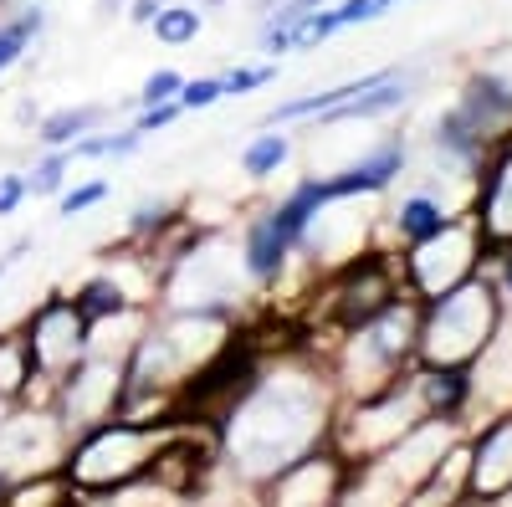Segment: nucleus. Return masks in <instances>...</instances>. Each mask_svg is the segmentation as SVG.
I'll return each instance as SVG.
<instances>
[{"label":"nucleus","instance_id":"412c9836","mask_svg":"<svg viewBox=\"0 0 512 507\" xmlns=\"http://www.w3.org/2000/svg\"><path fill=\"white\" fill-rule=\"evenodd\" d=\"M180 93H185V77H180L175 67H164V72H149L139 103H144V108H149V103H175Z\"/></svg>","mask_w":512,"mask_h":507},{"label":"nucleus","instance_id":"f8f14e48","mask_svg":"<svg viewBox=\"0 0 512 507\" xmlns=\"http://www.w3.org/2000/svg\"><path fill=\"white\" fill-rule=\"evenodd\" d=\"M282 507H333V461L328 456H303L292 461L277 482Z\"/></svg>","mask_w":512,"mask_h":507},{"label":"nucleus","instance_id":"1a4fd4ad","mask_svg":"<svg viewBox=\"0 0 512 507\" xmlns=\"http://www.w3.org/2000/svg\"><path fill=\"white\" fill-rule=\"evenodd\" d=\"M456 108L472 118V123H482V129L492 134V144H497L512 129V77H502V72H472V77L461 82Z\"/></svg>","mask_w":512,"mask_h":507},{"label":"nucleus","instance_id":"4468645a","mask_svg":"<svg viewBox=\"0 0 512 507\" xmlns=\"http://www.w3.org/2000/svg\"><path fill=\"white\" fill-rule=\"evenodd\" d=\"M47 26V11L41 6H26V11H16L6 26H0V72H6L11 62H21V52L31 47V36Z\"/></svg>","mask_w":512,"mask_h":507},{"label":"nucleus","instance_id":"473e14b6","mask_svg":"<svg viewBox=\"0 0 512 507\" xmlns=\"http://www.w3.org/2000/svg\"><path fill=\"white\" fill-rule=\"evenodd\" d=\"M0 497H6V472H0Z\"/></svg>","mask_w":512,"mask_h":507},{"label":"nucleus","instance_id":"9b49d317","mask_svg":"<svg viewBox=\"0 0 512 507\" xmlns=\"http://www.w3.org/2000/svg\"><path fill=\"white\" fill-rule=\"evenodd\" d=\"M446 221H451V210H446V185H441V180H431L425 190H410V195L395 205V226H400V241H405V246L436 236Z\"/></svg>","mask_w":512,"mask_h":507},{"label":"nucleus","instance_id":"a211bd4d","mask_svg":"<svg viewBox=\"0 0 512 507\" xmlns=\"http://www.w3.org/2000/svg\"><path fill=\"white\" fill-rule=\"evenodd\" d=\"M139 129H128V134H82L77 144H72V159H103V154H139Z\"/></svg>","mask_w":512,"mask_h":507},{"label":"nucleus","instance_id":"2f4dec72","mask_svg":"<svg viewBox=\"0 0 512 507\" xmlns=\"http://www.w3.org/2000/svg\"><path fill=\"white\" fill-rule=\"evenodd\" d=\"M379 6H384V11H390V6H400V0H379Z\"/></svg>","mask_w":512,"mask_h":507},{"label":"nucleus","instance_id":"0eeeda50","mask_svg":"<svg viewBox=\"0 0 512 507\" xmlns=\"http://www.w3.org/2000/svg\"><path fill=\"white\" fill-rule=\"evenodd\" d=\"M502 492H512V405L472 441V502H497Z\"/></svg>","mask_w":512,"mask_h":507},{"label":"nucleus","instance_id":"bb28decb","mask_svg":"<svg viewBox=\"0 0 512 507\" xmlns=\"http://www.w3.org/2000/svg\"><path fill=\"white\" fill-rule=\"evenodd\" d=\"M164 221H169V205H164V200H154V205H139V210H134L128 231H154V226H164Z\"/></svg>","mask_w":512,"mask_h":507},{"label":"nucleus","instance_id":"7c9ffc66","mask_svg":"<svg viewBox=\"0 0 512 507\" xmlns=\"http://www.w3.org/2000/svg\"><path fill=\"white\" fill-rule=\"evenodd\" d=\"M205 6H210V11H216V6H226V0H205Z\"/></svg>","mask_w":512,"mask_h":507},{"label":"nucleus","instance_id":"423d86ee","mask_svg":"<svg viewBox=\"0 0 512 507\" xmlns=\"http://www.w3.org/2000/svg\"><path fill=\"white\" fill-rule=\"evenodd\" d=\"M472 216L482 226V236L492 241V251L512 246V129L492 144V159L477 180V205Z\"/></svg>","mask_w":512,"mask_h":507},{"label":"nucleus","instance_id":"c85d7f7f","mask_svg":"<svg viewBox=\"0 0 512 507\" xmlns=\"http://www.w3.org/2000/svg\"><path fill=\"white\" fill-rule=\"evenodd\" d=\"M98 11H103V16H113V11H118V0H103V6H98Z\"/></svg>","mask_w":512,"mask_h":507},{"label":"nucleus","instance_id":"5701e85b","mask_svg":"<svg viewBox=\"0 0 512 507\" xmlns=\"http://www.w3.org/2000/svg\"><path fill=\"white\" fill-rule=\"evenodd\" d=\"M103 195H108V180H88V185H77V190H67V195H62L57 216H82V210H93Z\"/></svg>","mask_w":512,"mask_h":507},{"label":"nucleus","instance_id":"c756f323","mask_svg":"<svg viewBox=\"0 0 512 507\" xmlns=\"http://www.w3.org/2000/svg\"><path fill=\"white\" fill-rule=\"evenodd\" d=\"M303 6H308V11H318V6H323V0H303Z\"/></svg>","mask_w":512,"mask_h":507},{"label":"nucleus","instance_id":"ddd939ff","mask_svg":"<svg viewBox=\"0 0 512 507\" xmlns=\"http://www.w3.org/2000/svg\"><path fill=\"white\" fill-rule=\"evenodd\" d=\"M31 374H36L31 338H26V328H16V333L0 338V400H16L31 385Z\"/></svg>","mask_w":512,"mask_h":507},{"label":"nucleus","instance_id":"aec40b11","mask_svg":"<svg viewBox=\"0 0 512 507\" xmlns=\"http://www.w3.org/2000/svg\"><path fill=\"white\" fill-rule=\"evenodd\" d=\"M67 164H72V149H67V154H47V159H36V164H31V175H26V185H31L36 195H52V190H62V180H67Z\"/></svg>","mask_w":512,"mask_h":507},{"label":"nucleus","instance_id":"4be33fe9","mask_svg":"<svg viewBox=\"0 0 512 507\" xmlns=\"http://www.w3.org/2000/svg\"><path fill=\"white\" fill-rule=\"evenodd\" d=\"M221 98H226V77H195V82H185L180 108H210V103H221Z\"/></svg>","mask_w":512,"mask_h":507},{"label":"nucleus","instance_id":"20e7f679","mask_svg":"<svg viewBox=\"0 0 512 507\" xmlns=\"http://www.w3.org/2000/svg\"><path fill=\"white\" fill-rule=\"evenodd\" d=\"M154 436L139 431V426H108L98 431L88 446H77L72 456V482L93 487V492H108V487H123L134 482L149 461H154Z\"/></svg>","mask_w":512,"mask_h":507},{"label":"nucleus","instance_id":"b1692460","mask_svg":"<svg viewBox=\"0 0 512 507\" xmlns=\"http://www.w3.org/2000/svg\"><path fill=\"white\" fill-rule=\"evenodd\" d=\"M272 77H277L272 62H267V67H236V72H226V93L246 98V93H256V88H267Z\"/></svg>","mask_w":512,"mask_h":507},{"label":"nucleus","instance_id":"f3484780","mask_svg":"<svg viewBox=\"0 0 512 507\" xmlns=\"http://www.w3.org/2000/svg\"><path fill=\"white\" fill-rule=\"evenodd\" d=\"M159 41H169V47H190V41L200 36V11L195 6H164L149 26Z\"/></svg>","mask_w":512,"mask_h":507},{"label":"nucleus","instance_id":"dca6fc26","mask_svg":"<svg viewBox=\"0 0 512 507\" xmlns=\"http://www.w3.org/2000/svg\"><path fill=\"white\" fill-rule=\"evenodd\" d=\"M282 164H287V134H262L256 144H246V154H241V169H246L251 180L277 175Z\"/></svg>","mask_w":512,"mask_h":507},{"label":"nucleus","instance_id":"9d476101","mask_svg":"<svg viewBox=\"0 0 512 507\" xmlns=\"http://www.w3.org/2000/svg\"><path fill=\"white\" fill-rule=\"evenodd\" d=\"M287 257H292V241L282 236L277 216H272V210H267V216H256L246 226V241H241V267L256 282H277L282 267H287Z\"/></svg>","mask_w":512,"mask_h":507},{"label":"nucleus","instance_id":"f257e3e1","mask_svg":"<svg viewBox=\"0 0 512 507\" xmlns=\"http://www.w3.org/2000/svg\"><path fill=\"white\" fill-rule=\"evenodd\" d=\"M502 287L497 277H472L451 287L446 298H431L420 313V349L415 359L425 369H477V359L492 349V338L502 333Z\"/></svg>","mask_w":512,"mask_h":507},{"label":"nucleus","instance_id":"cd10ccee","mask_svg":"<svg viewBox=\"0 0 512 507\" xmlns=\"http://www.w3.org/2000/svg\"><path fill=\"white\" fill-rule=\"evenodd\" d=\"M159 11H164V0H134V11H128V16H134L139 26H154Z\"/></svg>","mask_w":512,"mask_h":507},{"label":"nucleus","instance_id":"7ed1b4c3","mask_svg":"<svg viewBox=\"0 0 512 507\" xmlns=\"http://www.w3.org/2000/svg\"><path fill=\"white\" fill-rule=\"evenodd\" d=\"M487 257H492V241L482 236L477 216H451L436 236L405 246V277L431 303V298H446L451 287L482 277Z\"/></svg>","mask_w":512,"mask_h":507},{"label":"nucleus","instance_id":"f03ea898","mask_svg":"<svg viewBox=\"0 0 512 507\" xmlns=\"http://www.w3.org/2000/svg\"><path fill=\"white\" fill-rule=\"evenodd\" d=\"M313 431L318 410L313 395H303V379H267L251 400H241L231 420V446L246 472H287Z\"/></svg>","mask_w":512,"mask_h":507},{"label":"nucleus","instance_id":"a878e982","mask_svg":"<svg viewBox=\"0 0 512 507\" xmlns=\"http://www.w3.org/2000/svg\"><path fill=\"white\" fill-rule=\"evenodd\" d=\"M26 195H31L26 175H0V216H11V210H16Z\"/></svg>","mask_w":512,"mask_h":507},{"label":"nucleus","instance_id":"39448f33","mask_svg":"<svg viewBox=\"0 0 512 507\" xmlns=\"http://www.w3.org/2000/svg\"><path fill=\"white\" fill-rule=\"evenodd\" d=\"M93 318L82 313L67 298H52L26 328L31 354H36V374H72L82 359H88V338H93Z\"/></svg>","mask_w":512,"mask_h":507},{"label":"nucleus","instance_id":"6e6552de","mask_svg":"<svg viewBox=\"0 0 512 507\" xmlns=\"http://www.w3.org/2000/svg\"><path fill=\"white\" fill-rule=\"evenodd\" d=\"M395 303V277L379 272V267H359L338 282V298H333V323L359 333L369 318H379L384 308Z\"/></svg>","mask_w":512,"mask_h":507},{"label":"nucleus","instance_id":"393cba45","mask_svg":"<svg viewBox=\"0 0 512 507\" xmlns=\"http://www.w3.org/2000/svg\"><path fill=\"white\" fill-rule=\"evenodd\" d=\"M180 113H185V108H180V98H175V103H149V108H144V113L134 118V129H139V134H154V129H169V123H175Z\"/></svg>","mask_w":512,"mask_h":507},{"label":"nucleus","instance_id":"6ab92c4d","mask_svg":"<svg viewBox=\"0 0 512 507\" xmlns=\"http://www.w3.org/2000/svg\"><path fill=\"white\" fill-rule=\"evenodd\" d=\"M82 313H88L93 323H103L108 313H123V292L108 282V277H98V282H82V292H77V298H72Z\"/></svg>","mask_w":512,"mask_h":507},{"label":"nucleus","instance_id":"2eb2a0df","mask_svg":"<svg viewBox=\"0 0 512 507\" xmlns=\"http://www.w3.org/2000/svg\"><path fill=\"white\" fill-rule=\"evenodd\" d=\"M93 123H98V108H62L52 118H41V144H52V149L77 144L82 134L93 129Z\"/></svg>","mask_w":512,"mask_h":507}]
</instances>
